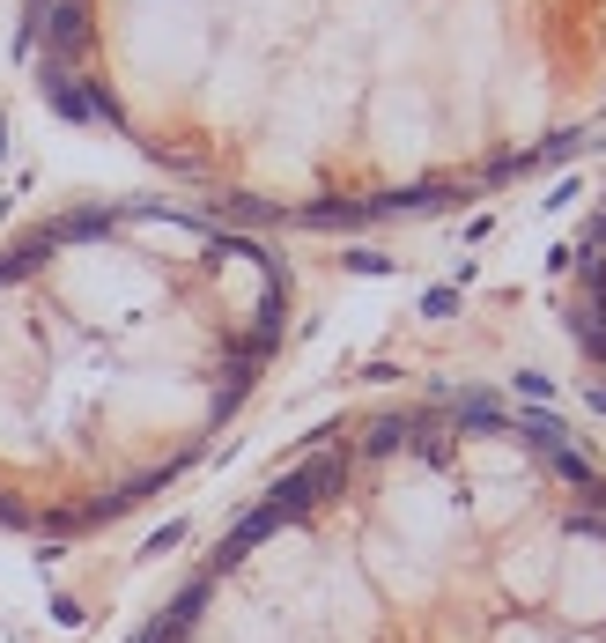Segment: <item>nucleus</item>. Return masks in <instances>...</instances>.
<instances>
[{
  "instance_id": "2",
  "label": "nucleus",
  "mask_w": 606,
  "mask_h": 643,
  "mask_svg": "<svg viewBox=\"0 0 606 643\" xmlns=\"http://www.w3.org/2000/svg\"><path fill=\"white\" fill-rule=\"evenodd\" d=\"M156 643H606V488L503 414L318 451Z\"/></svg>"
},
{
  "instance_id": "4",
  "label": "nucleus",
  "mask_w": 606,
  "mask_h": 643,
  "mask_svg": "<svg viewBox=\"0 0 606 643\" xmlns=\"http://www.w3.org/2000/svg\"><path fill=\"white\" fill-rule=\"evenodd\" d=\"M592 326H599V348H606V230H599V252H592Z\"/></svg>"
},
{
  "instance_id": "1",
  "label": "nucleus",
  "mask_w": 606,
  "mask_h": 643,
  "mask_svg": "<svg viewBox=\"0 0 606 643\" xmlns=\"http://www.w3.org/2000/svg\"><path fill=\"white\" fill-rule=\"evenodd\" d=\"M37 67L222 200H451L606 119V0H37Z\"/></svg>"
},
{
  "instance_id": "3",
  "label": "nucleus",
  "mask_w": 606,
  "mask_h": 643,
  "mask_svg": "<svg viewBox=\"0 0 606 643\" xmlns=\"http://www.w3.org/2000/svg\"><path fill=\"white\" fill-rule=\"evenodd\" d=\"M281 326L259 237L193 207H82L0 252V518L67 533L163 488Z\"/></svg>"
}]
</instances>
